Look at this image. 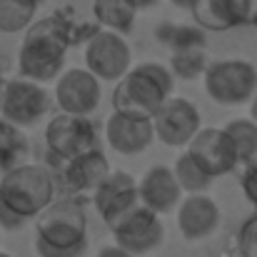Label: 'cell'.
Instances as JSON below:
<instances>
[{"label": "cell", "mask_w": 257, "mask_h": 257, "mask_svg": "<svg viewBox=\"0 0 257 257\" xmlns=\"http://www.w3.org/2000/svg\"><path fill=\"white\" fill-rule=\"evenodd\" d=\"M83 25L70 20L63 10L33 23L25 30V38H23L20 53H18L20 75L30 78V80H38V83L58 80L60 73H63L68 50L80 38H85V35H80Z\"/></svg>", "instance_id": "cell-1"}, {"label": "cell", "mask_w": 257, "mask_h": 257, "mask_svg": "<svg viewBox=\"0 0 257 257\" xmlns=\"http://www.w3.org/2000/svg\"><path fill=\"white\" fill-rule=\"evenodd\" d=\"M55 175L40 163H20L0 175V227L13 232L55 202Z\"/></svg>", "instance_id": "cell-2"}, {"label": "cell", "mask_w": 257, "mask_h": 257, "mask_svg": "<svg viewBox=\"0 0 257 257\" xmlns=\"http://www.w3.org/2000/svg\"><path fill=\"white\" fill-rule=\"evenodd\" d=\"M35 252L40 257H83L87 252V212L83 197L55 200L35 217Z\"/></svg>", "instance_id": "cell-3"}, {"label": "cell", "mask_w": 257, "mask_h": 257, "mask_svg": "<svg viewBox=\"0 0 257 257\" xmlns=\"http://www.w3.org/2000/svg\"><path fill=\"white\" fill-rule=\"evenodd\" d=\"M175 90V75L168 65L148 60L140 65H133L127 75L117 80L112 90V107L120 112H135L153 117L163 102Z\"/></svg>", "instance_id": "cell-4"}, {"label": "cell", "mask_w": 257, "mask_h": 257, "mask_svg": "<svg viewBox=\"0 0 257 257\" xmlns=\"http://www.w3.org/2000/svg\"><path fill=\"white\" fill-rule=\"evenodd\" d=\"M202 83L212 102L225 107L245 105L257 92V68L240 58L212 60L202 75Z\"/></svg>", "instance_id": "cell-5"}, {"label": "cell", "mask_w": 257, "mask_h": 257, "mask_svg": "<svg viewBox=\"0 0 257 257\" xmlns=\"http://www.w3.org/2000/svg\"><path fill=\"white\" fill-rule=\"evenodd\" d=\"M53 110V97L45 90V83L30 78L5 80L0 97V117L18 125L20 130L38 127Z\"/></svg>", "instance_id": "cell-6"}, {"label": "cell", "mask_w": 257, "mask_h": 257, "mask_svg": "<svg viewBox=\"0 0 257 257\" xmlns=\"http://www.w3.org/2000/svg\"><path fill=\"white\" fill-rule=\"evenodd\" d=\"M43 135H45L48 153L58 163L73 160L92 148H100L97 127L90 120V115H70V112L53 115L48 117Z\"/></svg>", "instance_id": "cell-7"}, {"label": "cell", "mask_w": 257, "mask_h": 257, "mask_svg": "<svg viewBox=\"0 0 257 257\" xmlns=\"http://www.w3.org/2000/svg\"><path fill=\"white\" fill-rule=\"evenodd\" d=\"M85 68L100 83H117L133 68V50L122 33L97 28L85 40Z\"/></svg>", "instance_id": "cell-8"}, {"label": "cell", "mask_w": 257, "mask_h": 257, "mask_svg": "<svg viewBox=\"0 0 257 257\" xmlns=\"http://www.w3.org/2000/svg\"><path fill=\"white\" fill-rule=\"evenodd\" d=\"M112 237H115V245H120L130 255H150L165 242L163 215H158L155 210L140 202L133 212H127L112 227Z\"/></svg>", "instance_id": "cell-9"}, {"label": "cell", "mask_w": 257, "mask_h": 257, "mask_svg": "<svg viewBox=\"0 0 257 257\" xmlns=\"http://www.w3.org/2000/svg\"><path fill=\"white\" fill-rule=\"evenodd\" d=\"M153 127H155V140H160L168 148H187L190 140L200 133L202 117L195 102L187 97L170 95L163 107L153 115Z\"/></svg>", "instance_id": "cell-10"}, {"label": "cell", "mask_w": 257, "mask_h": 257, "mask_svg": "<svg viewBox=\"0 0 257 257\" xmlns=\"http://www.w3.org/2000/svg\"><path fill=\"white\" fill-rule=\"evenodd\" d=\"M90 200L102 222L112 230L127 212H133L140 205L138 177L127 170H110V175L100 182V187L92 192Z\"/></svg>", "instance_id": "cell-11"}, {"label": "cell", "mask_w": 257, "mask_h": 257, "mask_svg": "<svg viewBox=\"0 0 257 257\" xmlns=\"http://www.w3.org/2000/svg\"><path fill=\"white\" fill-rule=\"evenodd\" d=\"M185 150L212 180L230 175L240 165L237 148L225 127H200V133L190 140Z\"/></svg>", "instance_id": "cell-12"}, {"label": "cell", "mask_w": 257, "mask_h": 257, "mask_svg": "<svg viewBox=\"0 0 257 257\" xmlns=\"http://www.w3.org/2000/svg\"><path fill=\"white\" fill-rule=\"evenodd\" d=\"M55 105L60 112L70 115H92L100 105L102 87L100 78H95L87 68H70L63 70L55 80Z\"/></svg>", "instance_id": "cell-13"}, {"label": "cell", "mask_w": 257, "mask_h": 257, "mask_svg": "<svg viewBox=\"0 0 257 257\" xmlns=\"http://www.w3.org/2000/svg\"><path fill=\"white\" fill-rule=\"evenodd\" d=\"M105 140L115 153H120L125 158H135V155L145 153L155 140L153 117L112 110V115L105 122Z\"/></svg>", "instance_id": "cell-14"}, {"label": "cell", "mask_w": 257, "mask_h": 257, "mask_svg": "<svg viewBox=\"0 0 257 257\" xmlns=\"http://www.w3.org/2000/svg\"><path fill=\"white\" fill-rule=\"evenodd\" d=\"M190 13L202 30L222 33L240 25H255L257 0H197Z\"/></svg>", "instance_id": "cell-15"}, {"label": "cell", "mask_w": 257, "mask_h": 257, "mask_svg": "<svg viewBox=\"0 0 257 257\" xmlns=\"http://www.w3.org/2000/svg\"><path fill=\"white\" fill-rule=\"evenodd\" d=\"M110 175V163L100 148H92L83 155L60 163V182L68 195L75 197H92L100 182Z\"/></svg>", "instance_id": "cell-16"}, {"label": "cell", "mask_w": 257, "mask_h": 257, "mask_svg": "<svg viewBox=\"0 0 257 257\" xmlns=\"http://www.w3.org/2000/svg\"><path fill=\"white\" fill-rule=\"evenodd\" d=\"M220 220H222V212L217 202L205 192L187 195L177 205V230L190 242L210 237L220 227Z\"/></svg>", "instance_id": "cell-17"}, {"label": "cell", "mask_w": 257, "mask_h": 257, "mask_svg": "<svg viewBox=\"0 0 257 257\" xmlns=\"http://www.w3.org/2000/svg\"><path fill=\"white\" fill-rule=\"evenodd\" d=\"M138 187H140V202L155 210L158 215H168L182 202V187L175 177V170L168 165H153L138 180Z\"/></svg>", "instance_id": "cell-18"}, {"label": "cell", "mask_w": 257, "mask_h": 257, "mask_svg": "<svg viewBox=\"0 0 257 257\" xmlns=\"http://www.w3.org/2000/svg\"><path fill=\"white\" fill-rule=\"evenodd\" d=\"M207 30H202L197 23L195 25H182V23H160L155 28V40L168 50V53H185V50H200L207 48Z\"/></svg>", "instance_id": "cell-19"}, {"label": "cell", "mask_w": 257, "mask_h": 257, "mask_svg": "<svg viewBox=\"0 0 257 257\" xmlns=\"http://www.w3.org/2000/svg\"><path fill=\"white\" fill-rule=\"evenodd\" d=\"M138 13L140 10L133 5V0H92L95 23L105 30H115L122 35L133 30Z\"/></svg>", "instance_id": "cell-20"}, {"label": "cell", "mask_w": 257, "mask_h": 257, "mask_svg": "<svg viewBox=\"0 0 257 257\" xmlns=\"http://www.w3.org/2000/svg\"><path fill=\"white\" fill-rule=\"evenodd\" d=\"M38 8L35 0H0V33L15 35L28 30L35 23Z\"/></svg>", "instance_id": "cell-21"}, {"label": "cell", "mask_w": 257, "mask_h": 257, "mask_svg": "<svg viewBox=\"0 0 257 257\" xmlns=\"http://www.w3.org/2000/svg\"><path fill=\"white\" fill-rule=\"evenodd\" d=\"M20 155H28V140L23 130L8 120H0V175L20 165Z\"/></svg>", "instance_id": "cell-22"}, {"label": "cell", "mask_w": 257, "mask_h": 257, "mask_svg": "<svg viewBox=\"0 0 257 257\" xmlns=\"http://www.w3.org/2000/svg\"><path fill=\"white\" fill-rule=\"evenodd\" d=\"M225 130L230 133L235 148H237V158L240 165H247L257 158V120L252 117H237L230 120L225 125Z\"/></svg>", "instance_id": "cell-23"}, {"label": "cell", "mask_w": 257, "mask_h": 257, "mask_svg": "<svg viewBox=\"0 0 257 257\" xmlns=\"http://www.w3.org/2000/svg\"><path fill=\"white\" fill-rule=\"evenodd\" d=\"M172 170H175V177H177V182H180L182 192H187V195L207 192V190H210V185H212V177H210L207 172L202 170V168L190 158V153H187V150L175 160Z\"/></svg>", "instance_id": "cell-24"}, {"label": "cell", "mask_w": 257, "mask_h": 257, "mask_svg": "<svg viewBox=\"0 0 257 257\" xmlns=\"http://www.w3.org/2000/svg\"><path fill=\"white\" fill-rule=\"evenodd\" d=\"M210 60H207V48L200 50H185V53H172L170 55V68L172 75L180 80H197L205 75Z\"/></svg>", "instance_id": "cell-25"}, {"label": "cell", "mask_w": 257, "mask_h": 257, "mask_svg": "<svg viewBox=\"0 0 257 257\" xmlns=\"http://www.w3.org/2000/svg\"><path fill=\"white\" fill-rule=\"evenodd\" d=\"M237 247L242 257H257V212L242 222L237 232Z\"/></svg>", "instance_id": "cell-26"}, {"label": "cell", "mask_w": 257, "mask_h": 257, "mask_svg": "<svg viewBox=\"0 0 257 257\" xmlns=\"http://www.w3.org/2000/svg\"><path fill=\"white\" fill-rule=\"evenodd\" d=\"M240 187H242V195L247 197V202L257 207V158L245 165V170L240 175Z\"/></svg>", "instance_id": "cell-27"}, {"label": "cell", "mask_w": 257, "mask_h": 257, "mask_svg": "<svg viewBox=\"0 0 257 257\" xmlns=\"http://www.w3.org/2000/svg\"><path fill=\"white\" fill-rule=\"evenodd\" d=\"M95 257H135V255H130V252L122 250L120 245H105V247L97 250V255Z\"/></svg>", "instance_id": "cell-28"}, {"label": "cell", "mask_w": 257, "mask_h": 257, "mask_svg": "<svg viewBox=\"0 0 257 257\" xmlns=\"http://www.w3.org/2000/svg\"><path fill=\"white\" fill-rule=\"evenodd\" d=\"M163 0H133V5L138 8V10H153L155 5H160Z\"/></svg>", "instance_id": "cell-29"}, {"label": "cell", "mask_w": 257, "mask_h": 257, "mask_svg": "<svg viewBox=\"0 0 257 257\" xmlns=\"http://www.w3.org/2000/svg\"><path fill=\"white\" fill-rule=\"evenodd\" d=\"M172 5H177V8H185V10H192V5L197 3V0H170Z\"/></svg>", "instance_id": "cell-30"}, {"label": "cell", "mask_w": 257, "mask_h": 257, "mask_svg": "<svg viewBox=\"0 0 257 257\" xmlns=\"http://www.w3.org/2000/svg\"><path fill=\"white\" fill-rule=\"evenodd\" d=\"M250 117H252V120H257V92H255V97L250 100Z\"/></svg>", "instance_id": "cell-31"}, {"label": "cell", "mask_w": 257, "mask_h": 257, "mask_svg": "<svg viewBox=\"0 0 257 257\" xmlns=\"http://www.w3.org/2000/svg\"><path fill=\"white\" fill-rule=\"evenodd\" d=\"M0 257H13L10 252H5V250H0Z\"/></svg>", "instance_id": "cell-32"}, {"label": "cell", "mask_w": 257, "mask_h": 257, "mask_svg": "<svg viewBox=\"0 0 257 257\" xmlns=\"http://www.w3.org/2000/svg\"><path fill=\"white\" fill-rule=\"evenodd\" d=\"M3 87H5V83H3V78H0V97H3Z\"/></svg>", "instance_id": "cell-33"}, {"label": "cell", "mask_w": 257, "mask_h": 257, "mask_svg": "<svg viewBox=\"0 0 257 257\" xmlns=\"http://www.w3.org/2000/svg\"><path fill=\"white\" fill-rule=\"evenodd\" d=\"M35 3H38V5H43V3H48V0H35Z\"/></svg>", "instance_id": "cell-34"}, {"label": "cell", "mask_w": 257, "mask_h": 257, "mask_svg": "<svg viewBox=\"0 0 257 257\" xmlns=\"http://www.w3.org/2000/svg\"><path fill=\"white\" fill-rule=\"evenodd\" d=\"M255 28H257V20H255Z\"/></svg>", "instance_id": "cell-35"}]
</instances>
